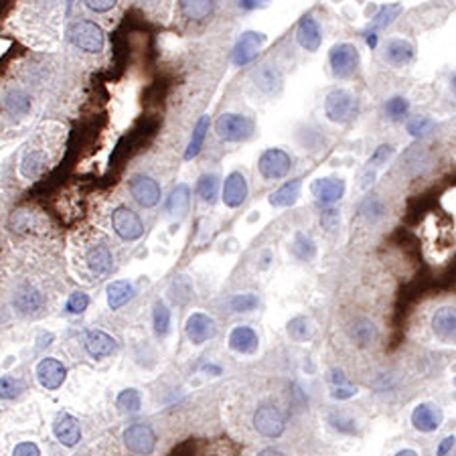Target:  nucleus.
Wrapping results in <instances>:
<instances>
[{
  "label": "nucleus",
  "mask_w": 456,
  "mask_h": 456,
  "mask_svg": "<svg viewBox=\"0 0 456 456\" xmlns=\"http://www.w3.org/2000/svg\"><path fill=\"white\" fill-rule=\"evenodd\" d=\"M359 112V104L351 91L347 89H332L325 100V114L331 122L337 124H349L355 120Z\"/></svg>",
  "instance_id": "1"
},
{
  "label": "nucleus",
  "mask_w": 456,
  "mask_h": 456,
  "mask_svg": "<svg viewBox=\"0 0 456 456\" xmlns=\"http://www.w3.org/2000/svg\"><path fill=\"white\" fill-rule=\"evenodd\" d=\"M367 45H369L372 49L377 45V35H375V33H367Z\"/></svg>",
  "instance_id": "54"
},
{
  "label": "nucleus",
  "mask_w": 456,
  "mask_h": 456,
  "mask_svg": "<svg viewBox=\"0 0 456 456\" xmlns=\"http://www.w3.org/2000/svg\"><path fill=\"white\" fill-rule=\"evenodd\" d=\"M67 377V369L59 359H53V357H47L43 359L41 363L37 365V379L45 390L49 392H55L63 385Z\"/></svg>",
  "instance_id": "10"
},
{
  "label": "nucleus",
  "mask_w": 456,
  "mask_h": 456,
  "mask_svg": "<svg viewBox=\"0 0 456 456\" xmlns=\"http://www.w3.org/2000/svg\"><path fill=\"white\" fill-rule=\"evenodd\" d=\"M181 13L191 21H203L213 13V0H181Z\"/></svg>",
  "instance_id": "28"
},
{
  "label": "nucleus",
  "mask_w": 456,
  "mask_h": 456,
  "mask_svg": "<svg viewBox=\"0 0 456 456\" xmlns=\"http://www.w3.org/2000/svg\"><path fill=\"white\" fill-rule=\"evenodd\" d=\"M412 424L420 432H426V434L434 432L442 424V412H440V408H436L434 404H420L412 412Z\"/></svg>",
  "instance_id": "13"
},
{
  "label": "nucleus",
  "mask_w": 456,
  "mask_h": 456,
  "mask_svg": "<svg viewBox=\"0 0 456 456\" xmlns=\"http://www.w3.org/2000/svg\"><path fill=\"white\" fill-rule=\"evenodd\" d=\"M331 381L332 383H339V385H347V379L343 377V374H341V372H332ZM339 385H337V388H339Z\"/></svg>",
  "instance_id": "52"
},
{
  "label": "nucleus",
  "mask_w": 456,
  "mask_h": 456,
  "mask_svg": "<svg viewBox=\"0 0 456 456\" xmlns=\"http://www.w3.org/2000/svg\"><path fill=\"white\" fill-rule=\"evenodd\" d=\"M87 307H89V296L83 292H73L65 304L67 312H71V314H82L83 311H87Z\"/></svg>",
  "instance_id": "43"
},
{
  "label": "nucleus",
  "mask_w": 456,
  "mask_h": 456,
  "mask_svg": "<svg viewBox=\"0 0 456 456\" xmlns=\"http://www.w3.org/2000/svg\"><path fill=\"white\" fill-rule=\"evenodd\" d=\"M256 456H284L280 450H276V448H264V450H260Z\"/></svg>",
  "instance_id": "53"
},
{
  "label": "nucleus",
  "mask_w": 456,
  "mask_h": 456,
  "mask_svg": "<svg viewBox=\"0 0 456 456\" xmlns=\"http://www.w3.org/2000/svg\"><path fill=\"white\" fill-rule=\"evenodd\" d=\"M253 124L251 120L242 114H223L215 122V132L226 142H242L251 136Z\"/></svg>",
  "instance_id": "3"
},
{
  "label": "nucleus",
  "mask_w": 456,
  "mask_h": 456,
  "mask_svg": "<svg viewBox=\"0 0 456 456\" xmlns=\"http://www.w3.org/2000/svg\"><path fill=\"white\" fill-rule=\"evenodd\" d=\"M112 228L126 242H134V240H138L145 233V226H142L138 213H134L132 209L124 207V205L114 209V213H112Z\"/></svg>",
  "instance_id": "6"
},
{
  "label": "nucleus",
  "mask_w": 456,
  "mask_h": 456,
  "mask_svg": "<svg viewBox=\"0 0 456 456\" xmlns=\"http://www.w3.org/2000/svg\"><path fill=\"white\" fill-rule=\"evenodd\" d=\"M191 294H193V286H191L189 278L187 276H179V278L172 282V286H170V296H172V300L179 302V304H185L189 298H191Z\"/></svg>",
  "instance_id": "37"
},
{
  "label": "nucleus",
  "mask_w": 456,
  "mask_h": 456,
  "mask_svg": "<svg viewBox=\"0 0 456 456\" xmlns=\"http://www.w3.org/2000/svg\"><path fill=\"white\" fill-rule=\"evenodd\" d=\"M296 39H298L302 49H307V51H318L323 37H321L318 24H316V21L312 19L311 15L304 17V19H300V22H298V31H296Z\"/></svg>",
  "instance_id": "21"
},
{
  "label": "nucleus",
  "mask_w": 456,
  "mask_h": 456,
  "mask_svg": "<svg viewBox=\"0 0 456 456\" xmlns=\"http://www.w3.org/2000/svg\"><path fill=\"white\" fill-rule=\"evenodd\" d=\"M4 105H6V110L10 112V114H27L29 112V108H31V100H29V96L24 94V91H10L6 98H4Z\"/></svg>",
  "instance_id": "33"
},
{
  "label": "nucleus",
  "mask_w": 456,
  "mask_h": 456,
  "mask_svg": "<svg viewBox=\"0 0 456 456\" xmlns=\"http://www.w3.org/2000/svg\"><path fill=\"white\" fill-rule=\"evenodd\" d=\"M108 304L112 311L122 309L124 304H128L134 298V286L126 280H116L108 286Z\"/></svg>",
  "instance_id": "24"
},
{
  "label": "nucleus",
  "mask_w": 456,
  "mask_h": 456,
  "mask_svg": "<svg viewBox=\"0 0 456 456\" xmlns=\"http://www.w3.org/2000/svg\"><path fill=\"white\" fill-rule=\"evenodd\" d=\"M118 0H85V4L96 13H108L116 6Z\"/></svg>",
  "instance_id": "48"
},
{
  "label": "nucleus",
  "mask_w": 456,
  "mask_h": 456,
  "mask_svg": "<svg viewBox=\"0 0 456 456\" xmlns=\"http://www.w3.org/2000/svg\"><path fill=\"white\" fill-rule=\"evenodd\" d=\"M17 304H19L21 311H35V309L41 307V298H39L37 292H27V294H21V296H19Z\"/></svg>",
  "instance_id": "44"
},
{
  "label": "nucleus",
  "mask_w": 456,
  "mask_h": 456,
  "mask_svg": "<svg viewBox=\"0 0 456 456\" xmlns=\"http://www.w3.org/2000/svg\"><path fill=\"white\" fill-rule=\"evenodd\" d=\"M248 197V181L242 172H231L226 179V185H223V203L228 207L235 209L240 207Z\"/></svg>",
  "instance_id": "15"
},
{
  "label": "nucleus",
  "mask_w": 456,
  "mask_h": 456,
  "mask_svg": "<svg viewBox=\"0 0 456 456\" xmlns=\"http://www.w3.org/2000/svg\"><path fill=\"white\" fill-rule=\"evenodd\" d=\"M258 334L251 327H235L229 332V349L242 355H251L258 351Z\"/></svg>",
  "instance_id": "18"
},
{
  "label": "nucleus",
  "mask_w": 456,
  "mask_h": 456,
  "mask_svg": "<svg viewBox=\"0 0 456 456\" xmlns=\"http://www.w3.org/2000/svg\"><path fill=\"white\" fill-rule=\"evenodd\" d=\"M359 65V51L351 43H339L331 49L332 73L341 80L351 78Z\"/></svg>",
  "instance_id": "7"
},
{
  "label": "nucleus",
  "mask_w": 456,
  "mask_h": 456,
  "mask_svg": "<svg viewBox=\"0 0 456 456\" xmlns=\"http://www.w3.org/2000/svg\"><path fill=\"white\" fill-rule=\"evenodd\" d=\"M402 10H404L402 4H388V6H383V8L375 15L374 22H372V29H385V27H390V24L399 17Z\"/></svg>",
  "instance_id": "35"
},
{
  "label": "nucleus",
  "mask_w": 456,
  "mask_h": 456,
  "mask_svg": "<svg viewBox=\"0 0 456 456\" xmlns=\"http://www.w3.org/2000/svg\"><path fill=\"white\" fill-rule=\"evenodd\" d=\"M414 45L404 39H392L385 45V61L394 67H402L414 59Z\"/></svg>",
  "instance_id": "22"
},
{
  "label": "nucleus",
  "mask_w": 456,
  "mask_h": 456,
  "mask_svg": "<svg viewBox=\"0 0 456 456\" xmlns=\"http://www.w3.org/2000/svg\"><path fill=\"white\" fill-rule=\"evenodd\" d=\"M408 110H410L408 100H406V98H399V96L388 100V104H385V114H388L390 120H402V118L408 114Z\"/></svg>",
  "instance_id": "42"
},
{
  "label": "nucleus",
  "mask_w": 456,
  "mask_h": 456,
  "mask_svg": "<svg viewBox=\"0 0 456 456\" xmlns=\"http://www.w3.org/2000/svg\"><path fill=\"white\" fill-rule=\"evenodd\" d=\"M152 325H154V332H156L159 337H165L168 329H170V311L166 309V304L163 300H159V302L154 304Z\"/></svg>",
  "instance_id": "32"
},
{
  "label": "nucleus",
  "mask_w": 456,
  "mask_h": 456,
  "mask_svg": "<svg viewBox=\"0 0 456 456\" xmlns=\"http://www.w3.org/2000/svg\"><path fill=\"white\" fill-rule=\"evenodd\" d=\"M260 172L264 179L268 181H278V179H284L288 172H290V154L284 152L282 148H270L266 150L262 156H260Z\"/></svg>",
  "instance_id": "5"
},
{
  "label": "nucleus",
  "mask_w": 456,
  "mask_h": 456,
  "mask_svg": "<svg viewBox=\"0 0 456 456\" xmlns=\"http://www.w3.org/2000/svg\"><path fill=\"white\" fill-rule=\"evenodd\" d=\"M339 221H341V217H339L337 209L323 211V215H321V223H323V228L327 229V231H334V229L339 228Z\"/></svg>",
  "instance_id": "45"
},
{
  "label": "nucleus",
  "mask_w": 456,
  "mask_h": 456,
  "mask_svg": "<svg viewBox=\"0 0 456 456\" xmlns=\"http://www.w3.org/2000/svg\"><path fill=\"white\" fill-rule=\"evenodd\" d=\"M266 43V35L264 33H256V31H246L242 35V39L237 41L235 49H233V63L235 65H248L256 57L260 47Z\"/></svg>",
  "instance_id": "12"
},
{
  "label": "nucleus",
  "mask_w": 456,
  "mask_h": 456,
  "mask_svg": "<svg viewBox=\"0 0 456 456\" xmlns=\"http://www.w3.org/2000/svg\"><path fill=\"white\" fill-rule=\"evenodd\" d=\"M345 181L343 179H318L312 183V195L323 205H332L345 195Z\"/></svg>",
  "instance_id": "14"
},
{
  "label": "nucleus",
  "mask_w": 456,
  "mask_h": 456,
  "mask_svg": "<svg viewBox=\"0 0 456 456\" xmlns=\"http://www.w3.org/2000/svg\"><path fill=\"white\" fill-rule=\"evenodd\" d=\"M191 203V189L187 185H177L166 199V211L170 215H185Z\"/></svg>",
  "instance_id": "27"
},
{
  "label": "nucleus",
  "mask_w": 456,
  "mask_h": 456,
  "mask_svg": "<svg viewBox=\"0 0 456 456\" xmlns=\"http://www.w3.org/2000/svg\"><path fill=\"white\" fill-rule=\"evenodd\" d=\"M240 2V6L242 8H246V10H253V8H262V6H266L270 0H237Z\"/></svg>",
  "instance_id": "51"
},
{
  "label": "nucleus",
  "mask_w": 456,
  "mask_h": 456,
  "mask_svg": "<svg viewBox=\"0 0 456 456\" xmlns=\"http://www.w3.org/2000/svg\"><path fill=\"white\" fill-rule=\"evenodd\" d=\"M253 426L256 430L266 438H280L284 434V415L280 414L278 408L274 406H262L258 408V412L253 414Z\"/></svg>",
  "instance_id": "8"
},
{
  "label": "nucleus",
  "mask_w": 456,
  "mask_h": 456,
  "mask_svg": "<svg viewBox=\"0 0 456 456\" xmlns=\"http://www.w3.org/2000/svg\"><path fill=\"white\" fill-rule=\"evenodd\" d=\"M197 195L205 203H213L219 195V177L217 175H203L197 183Z\"/></svg>",
  "instance_id": "31"
},
{
  "label": "nucleus",
  "mask_w": 456,
  "mask_h": 456,
  "mask_svg": "<svg viewBox=\"0 0 456 456\" xmlns=\"http://www.w3.org/2000/svg\"><path fill=\"white\" fill-rule=\"evenodd\" d=\"M130 193L142 207H154L161 201V185L146 175H134L130 179Z\"/></svg>",
  "instance_id": "9"
},
{
  "label": "nucleus",
  "mask_w": 456,
  "mask_h": 456,
  "mask_svg": "<svg viewBox=\"0 0 456 456\" xmlns=\"http://www.w3.org/2000/svg\"><path fill=\"white\" fill-rule=\"evenodd\" d=\"M124 444L130 453L148 456L156 446V434L148 424H132L124 430Z\"/></svg>",
  "instance_id": "4"
},
{
  "label": "nucleus",
  "mask_w": 456,
  "mask_h": 456,
  "mask_svg": "<svg viewBox=\"0 0 456 456\" xmlns=\"http://www.w3.org/2000/svg\"><path fill=\"white\" fill-rule=\"evenodd\" d=\"M47 168V154L41 150H31L24 154L21 163V175L29 181L39 179Z\"/></svg>",
  "instance_id": "25"
},
{
  "label": "nucleus",
  "mask_w": 456,
  "mask_h": 456,
  "mask_svg": "<svg viewBox=\"0 0 456 456\" xmlns=\"http://www.w3.org/2000/svg\"><path fill=\"white\" fill-rule=\"evenodd\" d=\"M85 264L94 276H104L112 268V251L105 244H96L87 249L85 253Z\"/></svg>",
  "instance_id": "20"
},
{
  "label": "nucleus",
  "mask_w": 456,
  "mask_h": 456,
  "mask_svg": "<svg viewBox=\"0 0 456 456\" xmlns=\"http://www.w3.org/2000/svg\"><path fill=\"white\" fill-rule=\"evenodd\" d=\"M253 80H256V85L262 91H266V94H276L282 87V73H280V69L276 65H268V63H264L253 73Z\"/></svg>",
  "instance_id": "23"
},
{
  "label": "nucleus",
  "mask_w": 456,
  "mask_h": 456,
  "mask_svg": "<svg viewBox=\"0 0 456 456\" xmlns=\"http://www.w3.org/2000/svg\"><path fill=\"white\" fill-rule=\"evenodd\" d=\"M392 154H394V148H392V146L381 145L374 152V156H372V161H369V163H372V165H381V163H385V161H388Z\"/></svg>",
  "instance_id": "47"
},
{
  "label": "nucleus",
  "mask_w": 456,
  "mask_h": 456,
  "mask_svg": "<svg viewBox=\"0 0 456 456\" xmlns=\"http://www.w3.org/2000/svg\"><path fill=\"white\" fill-rule=\"evenodd\" d=\"M288 334H290L294 341H298V343L311 339L312 329L309 318H304V316H296V318H292L290 323H288Z\"/></svg>",
  "instance_id": "36"
},
{
  "label": "nucleus",
  "mask_w": 456,
  "mask_h": 456,
  "mask_svg": "<svg viewBox=\"0 0 456 456\" xmlns=\"http://www.w3.org/2000/svg\"><path fill=\"white\" fill-rule=\"evenodd\" d=\"M300 189H302V181L300 179L290 181V183H286L284 187H280L276 193L270 195V203L274 207H290V205H294L298 201Z\"/></svg>",
  "instance_id": "26"
},
{
  "label": "nucleus",
  "mask_w": 456,
  "mask_h": 456,
  "mask_svg": "<svg viewBox=\"0 0 456 456\" xmlns=\"http://www.w3.org/2000/svg\"><path fill=\"white\" fill-rule=\"evenodd\" d=\"M351 337L357 345L367 347V345H372V343L377 341V327H375L372 321H367V318H359L351 327Z\"/></svg>",
  "instance_id": "29"
},
{
  "label": "nucleus",
  "mask_w": 456,
  "mask_h": 456,
  "mask_svg": "<svg viewBox=\"0 0 456 456\" xmlns=\"http://www.w3.org/2000/svg\"><path fill=\"white\" fill-rule=\"evenodd\" d=\"M116 349H118V343L108 332L91 331L85 337V351L89 353V357H94V359L110 357L112 353H116Z\"/></svg>",
  "instance_id": "16"
},
{
  "label": "nucleus",
  "mask_w": 456,
  "mask_h": 456,
  "mask_svg": "<svg viewBox=\"0 0 456 456\" xmlns=\"http://www.w3.org/2000/svg\"><path fill=\"white\" fill-rule=\"evenodd\" d=\"M209 132V116H203L197 126H195V130H193V138H191V142L187 146V152H185V161H191V159H195L199 152H201V148H203V142H205V136H207Z\"/></svg>",
  "instance_id": "30"
},
{
  "label": "nucleus",
  "mask_w": 456,
  "mask_h": 456,
  "mask_svg": "<svg viewBox=\"0 0 456 456\" xmlns=\"http://www.w3.org/2000/svg\"><path fill=\"white\" fill-rule=\"evenodd\" d=\"M55 438L61 442L63 446H75L82 440V428L80 422L69 414H59L55 424H53Z\"/></svg>",
  "instance_id": "17"
},
{
  "label": "nucleus",
  "mask_w": 456,
  "mask_h": 456,
  "mask_svg": "<svg viewBox=\"0 0 456 456\" xmlns=\"http://www.w3.org/2000/svg\"><path fill=\"white\" fill-rule=\"evenodd\" d=\"M292 251H294V256H296L298 260H307V262H309V260H312V258L316 256V246H314V242H312L311 237L298 233L296 240H294V244H292Z\"/></svg>",
  "instance_id": "34"
},
{
  "label": "nucleus",
  "mask_w": 456,
  "mask_h": 456,
  "mask_svg": "<svg viewBox=\"0 0 456 456\" xmlns=\"http://www.w3.org/2000/svg\"><path fill=\"white\" fill-rule=\"evenodd\" d=\"M229 307H231V311L233 312L253 311V309L258 307V296H256V294H251V292H246V294H237V296H233V298H231Z\"/></svg>",
  "instance_id": "41"
},
{
  "label": "nucleus",
  "mask_w": 456,
  "mask_h": 456,
  "mask_svg": "<svg viewBox=\"0 0 456 456\" xmlns=\"http://www.w3.org/2000/svg\"><path fill=\"white\" fill-rule=\"evenodd\" d=\"M67 39L85 53H100L105 43L102 27L91 21H80L71 24L67 31Z\"/></svg>",
  "instance_id": "2"
},
{
  "label": "nucleus",
  "mask_w": 456,
  "mask_h": 456,
  "mask_svg": "<svg viewBox=\"0 0 456 456\" xmlns=\"http://www.w3.org/2000/svg\"><path fill=\"white\" fill-rule=\"evenodd\" d=\"M395 456H418L415 450H410V448H406V450H399Z\"/></svg>",
  "instance_id": "55"
},
{
  "label": "nucleus",
  "mask_w": 456,
  "mask_h": 456,
  "mask_svg": "<svg viewBox=\"0 0 456 456\" xmlns=\"http://www.w3.org/2000/svg\"><path fill=\"white\" fill-rule=\"evenodd\" d=\"M185 331H187V337L191 343L201 345V343H205V341L213 339V337L217 334V325H215V321H213L211 316H207V314H203V312H193L187 318Z\"/></svg>",
  "instance_id": "11"
},
{
  "label": "nucleus",
  "mask_w": 456,
  "mask_h": 456,
  "mask_svg": "<svg viewBox=\"0 0 456 456\" xmlns=\"http://www.w3.org/2000/svg\"><path fill=\"white\" fill-rule=\"evenodd\" d=\"M434 128V120L428 118V116H418L414 120L408 122V132L414 136V138H424L426 134H430Z\"/></svg>",
  "instance_id": "40"
},
{
  "label": "nucleus",
  "mask_w": 456,
  "mask_h": 456,
  "mask_svg": "<svg viewBox=\"0 0 456 456\" xmlns=\"http://www.w3.org/2000/svg\"><path fill=\"white\" fill-rule=\"evenodd\" d=\"M118 408H122L124 412H138L140 406H142V397L138 390H124L122 394L118 395L116 399Z\"/></svg>",
  "instance_id": "38"
},
{
  "label": "nucleus",
  "mask_w": 456,
  "mask_h": 456,
  "mask_svg": "<svg viewBox=\"0 0 456 456\" xmlns=\"http://www.w3.org/2000/svg\"><path fill=\"white\" fill-rule=\"evenodd\" d=\"M357 394V390L355 388H349V385H339V388H334L332 390V397L334 399H349L353 395Z\"/></svg>",
  "instance_id": "49"
},
{
  "label": "nucleus",
  "mask_w": 456,
  "mask_h": 456,
  "mask_svg": "<svg viewBox=\"0 0 456 456\" xmlns=\"http://www.w3.org/2000/svg\"><path fill=\"white\" fill-rule=\"evenodd\" d=\"M453 446H455V436H446L442 440V444L438 446V456H446L453 450Z\"/></svg>",
  "instance_id": "50"
},
{
  "label": "nucleus",
  "mask_w": 456,
  "mask_h": 456,
  "mask_svg": "<svg viewBox=\"0 0 456 456\" xmlns=\"http://www.w3.org/2000/svg\"><path fill=\"white\" fill-rule=\"evenodd\" d=\"M432 329L444 343H455L456 332V314L455 307H442L432 318Z\"/></svg>",
  "instance_id": "19"
},
{
  "label": "nucleus",
  "mask_w": 456,
  "mask_h": 456,
  "mask_svg": "<svg viewBox=\"0 0 456 456\" xmlns=\"http://www.w3.org/2000/svg\"><path fill=\"white\" fill-rule=\"evenodd\" d=\"M24 390V383L15 377H0V399H15Z\"/></svg>",
  "instance_id": "39"
},
{
  "label": "nucleus",
  "mask_w": 456,
  "mask_h": 456,
  "mask_svg": "<svg viewBox=\"0 0 456 456\" xmlns=\"http://www.w3.org/2000/svg\"><path fill=\"white\" fill-rule=\"evenodd\" d=\"M13 456H41V450H39V446L33 444V442H21V444L15 446Z\"/></svg>",
  "instance_id": "46"
}]
</instances>
